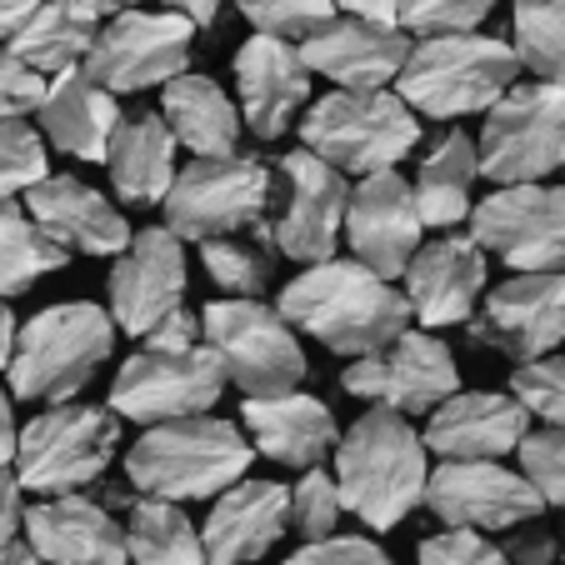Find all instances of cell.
Here are the masks:
<instances>
[{"mask_svg":"<svg viewBox=\"0 0 565 565\" xmlns=\"http://www.w3.org/2000/svg\"><path fill=\"white\" fill-rule=\"evenodd\" d=\"M191 41H195V21L181 11H116L106 25L96 31L86 51V75L100 81L116 96H140L150 86H166L171 75L191 71Z\"/></svg>","mask_w":565,"mask_h":565,"instance_id":"cell-12","label":"cell"},{"mask_svg":"<svg viewBox=\"0 0 565 565\" xmlns=\"http://www.w3.org/2000/svg\"><path fill=\"white\" fill-rule=\"evenodd\" d=\"M511 45L521 71L565 86V0H515Z\"/></svg>","mask_w":565,"mask_h":565,"instance_id":"cell-36","label":"cell"},{"mask_svg":"<svg viewBox=\"0 0 565 565\" xmlns=\"http://www.w3.org/2000/svg\"><path fill=\"white\" fill-rule=\"evenodd\" d=\"M25 211L35 215L45 235L71 256H116L130 241V225L110 195L86 185L81 175H51L25 191Z\"/></svg>","mask_w":565,"mask_h":565,"instance_id":"cell-25","label":"cell"},{"mask_svg":"<svg viewBox=\"0 0 565 565\" xmlns=\"http://www.w3.org/2000/svg\"><path fill=\"white\" fill-rule=\"evenodd\" d=\"M300 140L320 160H331L335 171L365 175V171L401 166L420 146V120L406 100L385 86H375V90L335 86L331 96H320L306 110Z\"/></svg>","mask_w":565,"mask_h":565,"instance_id":"cell-6","label":"cell"},{"mask_svg":"<svg viewBox=\"0 0 565 565\" xmlns=\"http://www.w3.org/2000/svg\"><path fill=\"white\" fill-rule=\"evenodd\" d=\"M470 241L511 270L565 266V185L511 181L470 205Z\"/></svg>","mask_w":565,"mask_h":565,"instance_id":"cell-13","label":"cell"},{"mask_svg":"<svg viewBox=\"0 0 565 565\" xmlns=\"http://www.w3.org/2000/svg\"><path fill=\"white\" fill-rule=\"evenodd\" d=\"M341 391L371 406H391L401 416H426L450 391H460V365L446 341L430 331H401L371 355H351Z\"/></svg>","mask_w":565,"mask_h":565,"instance_id":"cell-14","label":"cell"},{"mask_svg":"<svg viewBox=\"0 0 565 565\" xmlns=\"http://www.w3.org/2000/svg\"><path fill=\"white\" fill-rule=\"evenodd\" d=\"M310 75H326L331 86L345 90H375L391 86L395 71L411 55V31L395 21H365V15H345V21H326L320 31L306 35L300 45Z\"/></svg>","mask_w":565,"mask_h":565,"instance_id":"cell-22","label":"cell"},{"mask_svg":"<svg viewBox=\"0 0 565 565\" xmlns=\"http://www.w3.org/2000/svg\"><path fill=\"white\" fill-rule=\"evenodd\" d=\"M120 120L116 90H106L100 81H90L81 65L61 71L45 81V100H41V126L61 156L75 160H106L110 130Z\"/></svg>","mask_w":565,"mask_h":565,"instance_id":"cell-28","label":"cell"},{"mask_svg":"<svg viewBox=\"0 0 565 565\" xmlns=\"http://www.w3.org/2000/svg\"><path fill=\"white\" fill-rule=\"evenodd\" d=\"M270 195H276V171L256 156H195L185 171H175L166 191V225L181 241H205V235L246 231L266 221Z\"/></svg>","mask_w":565,"mask_h":565,"instance_id":"cell-10","label":"cell"},{"mask_svg":"<svg viewBox=\"0 0 565 565\" xmlns=\"http://www.w3.org/2000/svg\"><path fill=\"white\" fill-rule=\"evenodd\" d=\"M235 6L256 31L286 35V41H306L335 15V0H235Z\"/></svg>","mask_w":565,"mask_h":565,"instance_id":"cell-42","label":"cell"},{"mask_svg":"<svg viewBox=\"0 0 565 565\" xmlns=\"http://www.w3.org/2000/svg\"><path fill=\"white\" fill-rule=\"evenodd\" d=\"M505 391L531 411L545 426H565V355H535V361H521L511 371V385Z\"/></svg>","mask_w":565,"mask_h":565,"instance_id":"cell-38","label":"cell"},{"mask_svg":"<svg viewBox=\"0 0 565 565\" xmlns=\"http://www.w3.org/2000/svg\"><path fill=\"white\" fill-rule=\"evenodd\" d=\"M235 96H241V120L260 140L286 136L296 110L310 100V65L300 45L256 31L235 51Z\"/></svg>","mask_w":565,"mask_h":565,"instance_id":"cell-21","label":"cell"},{"mask_svg":"<svg viewBox=\"0 0 565 565\" xmlns=\"http://www.w3.org/2000/svg\"><path fill=\"white\" fill-rule=\"evenodd\" d=\"M341 515H345V505H341L335 476H326V470H316V466L300 470V480L290 486V511H286L290 531H296L300 541H316V535H331Z\"/></svg>","mask_w":565,"mask_h":565,"instance_id":"cell-37","label":"cell"},{"mask_svg":"<svg viewBox=\"0 0 565 565\" xmlns=\"http://www.w3.org/2000/svg\"><path fill=\"white\" fill-rule=\"evenodd\" d=\"M420 561L426 565H501L505 551L486 541V531H476V525H446L440 535L420 541Z\"/></svg>","mask_w":565,"mask_h":565,"instance_id":"cell-43","label":"cell"},{"mask_svg":"<svg viewBox=\"0 0 565 565\" xmlns=\"http://www.w3.org/2000/svg\"><path fill=\"white\" fill-rule=\"evenodd\" d=\"M426 450L440 460H476V456H511L531 430V411L511 391H450L440 406L426 411Z\"/></svg>","mask_w":565,"mask_h":565,"instance_id":"cell-23","label":"cell"},{"mask_svg":"<svg viewBox=\"0 0 565 565\" xmlns=\"http://www.w3.org/2000/svg\"><path fill=\"white\" fill-rule=\"evenodd\" d=\"M45 100V75L31 71L21 55L0 51V116H31Z\"/></svg>","mask_w":565,"mask_h":565,"instance_id":"cell-45","label":"cell"},{"mask_svg":"<svg viewBox=\"0 0 565 565\" xmlns=\"http://www.w3.org/2000/svg\"><path fill=\"white\" fill-rule=\"evenodd\" d=\"M470 341L491 345L511 361H535L565 341V276L561 270H515L505 286L476 300L466 316Z\"/></svg>","mask_w":565,"mask_h":565,"instance_id":"cell-17","label":"cell"},{"mask_svg":"<svg viewBox=\"0 0 565 565\" xmlns=\"http://www.w3.org/2000/svg\"><path fill=\"white\" fill-rule=\"evenodd\" d=\"M65 260L71 250L55 246L31 211H21L11 195H0V296H25L35 280L65 270Z\"/></svg>","mask_w":565,"mask_h":565,"instance_id":"cell-34","label":"cell"},{"mask_svg":"<svg viewBox=\"0 0 565 565\" xmlns=\"http://www.w3.org/2000/svg\"><path fill=\"white\" fill-rule=\"evenodd\" d=\"M495 11V0H401L395 25L411 35H440V31H476Z\"/></svg>","mask_w":565,"mask_h":565,"instance_id":"cell-41","label":"cell"},{"mask_svg":"<svg viewBox=\"0 0 565 565\" xmlns=\"http://www.w3.org/2000/svg\"><path fill=\"white\" fill-rule=\"evenodd\" d=\"M515 456H521L525 480L541 491V501L555 505V511H565V426L525 430Z\"/></svg>","mask_w":565,"mask_h":565,"instance_id":"cell-40","label":"cell"},{"mask_svg":"<svg viewBox=\"0 0 565 565\" xmlns=\"http://www.w3.org/2000/svg\"><path fill=\"white\" fill-rule=\"evenodd\" d=\"M15 411H11V395H6V385H0V470L15 460Z\"/></svg>","mask_w":565,"mask_h":565,"instance_id":"cell-48","label":"cell"},{"mask_svg":"<svg viewBox=\"0 0 565 565\" xmlns=\"http://www.w3.org/2000/svg\"><path fill=\"white\" fill-rule=\"evenodd\" d=\"M21 521H25V505H21V480L0 470V545L21 535Z\"/></svg>","mask_w":565,"mask_h":565,"instance_id":"cell-46","label":"cell"},{"mask_svg":"<svg viewBox=\"0 0 565 565\" xmlns=\"http://www.w3.org/2000/svg\"><path fill=\"white\" fill-rule=\"evenodd\" d=\"M256 460V446L235 420L221 416H175L156 420L136 446L126 450V480L146 495L166 501H211L231 480H241Z\"/></svg>","mask_w":565,"mask_h":565,"instance_id":"cell-3","label":"cell"},{"mask_svg":"<svg viewBox=\"0 0 565 565\" xmlns=\"http://www.w3.org/2000/svg\"><path fill=\"white\" fill-rule=\"evenodd\" d=\"M391 555L365 535H316L300 551H290V565H385Z\"/></svg>","mask_w":565,"mask_h":565,"instance_id":"cell-44","label":"cell"},{"mask_svg":"<svg viewBox=\"0 0 565 565\" xmlns=\"http://www.w3.org/2000/svg\"><path fill=\"white\" fill-rule=\"evenodd\" d=\"M201 335L225 365V385L246 395H276L306 381V351L296 326L260 296L211 300L201 310Z\"/></svg>","mask_w":565,"mask_h":565,"instance_id":"cell-8","label":"cell"},{"mask_svg":"<svg viewBox=\"0 0 565 565\" xmlns=\"http://www.w3.org/2000/svg\"><path fill=\"white\" fill-rule=\"evenodd\" d=\"M100 15L86 11L81 0H35V11L21 21V31L6 41V51L21 55L31 71H41L45 81L61 71H75L86 61L90 41L100 31Z\"/></svg>","mask_w":565,"mask_h":565,"instance_id":"cell-32","label":"cell"},{"mask_svg":"<svg viewBox=\"0 0 565 565\" xmlns=\"http://www.w3.org/2000/svg\"><path fill=\"white\" fill-rule=\"evenodd\" d=\"M81 6L96 15H116V11H126V6H140V0H81Z\"/></svg>","mask_w":565,"mask_h":565,"instance_id":"cell-53","label":"cell"},{"mask_svg":"<svg viewBox=\"0 0 565 565\" xmlns=\"http://www.w3.org/2000/svg\"><path fill=\"white\" fill-rule=\"evenodd\" d=\"M480 175L495 185L511 181H545L561 171L565 156V86L555 81H531V86H505L491 106L480 110Z\"/></svg>","mask_w":565,"mask_h":565,"instance_id":"cell-9","label":"cell"},{"mask_svg":"<svg viewBox=\"0 0 565 565\" xmlns=\"http://www.w3.org/2000/svg\"><path fill=\"white\" fill-rule=\"evenodd\" d=\"M276 310L296 326V331L316 335L326 351L335 355H371L385 341L406 331L411 300L406 290H395L385 276H375L365 260H310L286 290H280Z\"/></svg>","mask_w":565,"mask_h":565,"instance_id":"cell-1","label":"cell"},{"mask_svg":"<svg viewBox=\"0 0 565 565\" xmlns=\"http://www.w3.org/2000/svg\"><path fill=\"white\" fill-rule=\"evenodd\" d=\"M225 391V365L211 345H150L136 351L110 381V411L136 426H156V420L175 416H201L221 401Z\"/></svg>","mask_w":565,"mask_h":565,"instance_id":"cell-11","label":"cell"},{"mask_svg":"<svg viewBox=\"0 0 565 565\" xmlns=\"http://www.w3.org/2000/svg\"><path fill=\"white\" fill-rule=\"evenodd\" d=\"M45 140L41 130L25 126V116H0V195L31 191L51 166H45Z\"/></svg>","mask_w":565,"mask_h":565,"instance_id":"cell-39","label":"cell"},{"mask_svg":"<svg viewBox=\"0 0 565 565\" xmlns=\"http://www.w3.org/2000/svg\"><path fill=\"white\" fill-rule=\"evenodd\" d=\"M420 205H416V191L406 185V175L385 166V171H365L361 181L351 185L345 195V221H341V235L351 241L355 260L375 270V276L395 280L406 270V260L416 256L420 246Z\"/></svg>","mask_w":565,"mask_h":565,"instance_id":"cell-19","label":"cell"},{"mask_svg":"<svg viewBox=\"0 0 565 565\" xmlns=\"http://www.w3.org/2000/svg\"><path fill=\"white\" fill-rule=\"evenodd\" d=\"M201 266L231 296H260L276 276V241H270L266 221L246 225V231H225L201 241Z\"/></svg>","mask_w":565,"mask_h":565,"instance_id":"cell-35","label":"cell"},{"mask_svg":"<svg viewBox=\"0 0 565 565\" xmlns=\"http://www.w3.org/2000/svg\"><path fill=\"white\" fill-rule=\"evenodd\" d=\"M335 6L351 15H365V21H395V6H401V0H335Z\"/></svg>","mask_w":565,"mask_h":565,"instance_id":"cell-49","label":"cell"},{"mask_svg":"<svg viewBox=\"0 0 565 565\" xmlns=\"http://www.w3.org/2000/svg\"><path fill=\"white\" fill-rule=\"evenodd\" d=\"M211 515L201 531V551L215 565H241V561H260L270 545L286 535V511H290V491L280 480H256L241 476L231 480L221 495H211Z\"/></svg>","mask_w":565,"mask_h":565,"instance_id":"cell-26","label":"cell"},{"mask_svg":"<svg viewBox=\"0 0 565 565\" xmlns=\"http://www.w3.org/2000/svg\"><path fill=\"white\" fill-rule=\"evenodd\" d=\"M21 531L35 545V555L55 565H126L130 561L126 525L100 501H86L81 491L41 495L25 511Z\"/></svg>","mask_w":565,"mask_h":565,"instance_id":"cell-24","label":"cell"},{"mask_svg":"<svg viewBox=\"0 0 565 565\" xmlns=\"http://www.w3.org/2000/svg\"><path fill=\"white\" fill-rule=\"evenodd\" d=\"M31 11H35V0H0V41H11Z\"/></svg>","mask_w":565,"mask_h":565,"instance_id":"cell-51","label":"cell"},{"mask_svg":"<svg viewBox=\"0 0 565 565\" xmlns=\"http://www.w3.org/2000/svg\"><path fill=\"white\" fill-rule=\"evenodd\" d=\"M426 505L446 525H476V531H515L531 525L545 511L541 491H535L525 470H505L501 460L476 456V460H440L426 476Z\"/></svg>","mask_w":565,"mask_h":565,"instance_id":"cell-16","label":"cell"},{"mask_svg":"<svg viewBox=\"0 0 565 565\" xmlns=\"http://www.w3.org/2000/svg\"><path fill=\"white\" fill-rule=\"evenodd\" d=\"M480 175V150L466 130H446V136L430 140V150L416 166V205L426 231H450L470 215V185Z\"/></svg>","mask_w":565,"mask_h":565,"instance_id":"cell-31","label":"cell"},{"mask_svg":"<svg viewBox=\"0 0 565 565\" xmlns=\"http://www.w3.org/2000/svg\"><path fill=\"white\" fill-rule=\"evenodd\" d=\"M280 205L270 215V241L280 256L290 260H326L341 246V221H345V171H335L331 160H320L316 150H286L276 160Z\"/></svg>","mask_w":565,"mask_h":565,"instance_id":"cell-15","label":"cell"},{"mask_svg":"<svg viewBox=\"0 0 565 565\" xmlns=\"http://www.w3.org/2000/svg\"><path fill=\"white\" fill-rule=\"evenodd\" d=\"M221 6H225V0H166V11L191 15L195 25H211L215 15H221Z\"/></svg>","mask_w":565,"mask_h":565,"instance_id":"cell-50","label":"cell"},{"mask_svg":"<svg viewBox=\"0 0 565 565\" xmlns=\"http://www.w3.org/2000/svg\"><path fill=\"white\" fill-rule=\"evenodd\" d=\"M120 450V416L100 406H75V401H55L51 411L31 420L15 436V480L21 491L35 495H61V491H86L110 470Z\"/></svg>","mask_w":565,"mask_h":565,"instance_id":"cell-7","label":"cell"},{"mask_svg":"<svg viewBox=\"0 0 565 565\" xmlns=\"http://www.w3.org/2000/svg\"><path fill=\"white\" fill-rule=\"evenodd\" d=\"M561 171H565V156H561Z\"/></svg>","mask_w":565,"mask_h":565,"instance_id":"cell-54","label":"cell"},{"mask_svg":"<svg viewBox=\"0 0 565 565\" xmlns=\"http://www.w3.org/2000/svg\"><path fill=\"white\" fill-rule=\"evenodd\" d=\"M486 270L491 256L466 235H440L416 246V256L406 260V300L411 316L426 331H446V326H466V316L476 310V300L486 296Z\"/></svg>","mask_w":565,"mask_h":565,"instance_id":"cell-20","label":"cell"},{"mask_svg":"<svg viewBox=\"0 0 565 565\" xmlns=\"http://www.w3.org/2000/svg\"><path fill=\"white\" fill-rule=\"evenodd\" d=\"M426 440L411 430V416L371 406L335 440V486L341 505L365 531H395L426 501Z\"/></svg>","mask_w":565,"mask_h":565,"instance_id":"cell-2","label":"cell"},{"mask_svg":"<svg viewBox=\"0 0 565 565\" xmlns=\"http://www.w3.org/2000/svg\"><path fill=\"white\" fill-rule=\"evenodd\" d=\"M191 270H185V241L171 225L130 231L110 266V320L126 335H146L185 300Z\"/></svg>","mask_w":565,"mask_h":565,"instance_id":"cell-18","label":"cell"},{"mask_svg":"<svg viewBox=\"0 0 565 565\" xmlns=\"http://www.w3.org/2000/svg\"><path fill=\"white\" fill-rule=\"evenodd\" d=\"M106 171L110 185L126 205L146 211L160 205L175 181V136L160 110H140V116H120L106 146Z\"/></svg>","mask_w":565,"mask_h":565,"instance_id":"cell-29","label":"cell"},{"mask_svg":"<svg viewBox=\"0 0 565 565\" xmlns=\"http://www.w3.org/2000/svg\"><path fill=\"white\" fill-rule=\"evenodd\" d=\"M160 116L171 126L175 146L195 150V156H231L241 146V106L215 86L211 75H171L160 86Z\"/></svg>","mask_w":565,"mask_h":565,"instance_id":"cell-30","label":"cell"},{"mask_svg":"<svg viewBox=\"0 0 565 565\" xmlns=\"http://www.w3.org/2000/svg\"><path fill=\"white\" fill-rule=\"evenodd\" d=\"M521 81L511 41L476 31H440L411 45L406 65L395 71V96L430 120H460L486 110L505 86Z\"/></svg>","mask_w":565,"mask_h":565,"instance_id":"cell-5","label":"cell"},{"mask_svg":"<svg viewBox=\"0 0 565 565\" xmlns=\"http://www.w3.org/2000/svg\"><path fill=\"white\" fill-rule=\"evenodd\" d=\"M126 545H130V561H140V565H201L205 561L201 531L181 511V501L146 495V491L130 501Z\"/></svg>","mask_w":565,"mask_h":565,"instance_id":"cell-33","label":"cell"},{"mask_svg":"<svg viewBox=\"0 0 565 565\" xmlns=\"http://www.w3.org/2000/svg\"><path fill=\"white\" fill-rule=\"evenodd\" d=\"M110 351H116V320L96 300H61L35 310L15 331V351L6 361L15 401L35 406L75 401L110 361Z\"/></svg>","mask_w":565,"mask_h":565,"instance_id":"cell-4","label":"cell"},{"mask_svg":"<svg viewBox=\"0 0 565 565\" xmlns=\"http://www.w3.org/2000/svg\"><path fill=\"white\" fill-rule=\"evenodd\" d=\"M241 420L250 430V446L290 470L320 466L335 450V440H341L335 411L326 401H316V395L296 391V385L276 395H246Z\"/></svg>","mask_w":565,"mask_h":565,"instance_id":"cell-27","label":"cell"},{"mask_svg":"<svg viewBox=\"0 0 565 565\" xmlns=\"http://www.w3.org/2000/svg\"><path fill=\"white\" fill-rule=\"evenodd\" d=\"M11 351H15V316H11V306H6V296H0V371H6Z\"/></svg>","mask_w":565,"mask_h":565,"instance_id":"cell-52","label":"cell"},{"mask_svg":"<svg viewBox=\"0 0 565 565\" xmlns=\"http://www.w3.org/2000/svg\"><path fill=\"white\" fill-rule=\"evenodd\" d=\"M505 561H555L561 555V535L535 531V535H515L511 545H501Z\"/></svg>","mask_w":565,"mask_h":565,"instance_id":"cell-47","label":"cell"}]
</instances>
